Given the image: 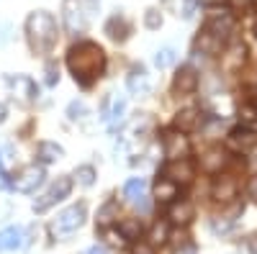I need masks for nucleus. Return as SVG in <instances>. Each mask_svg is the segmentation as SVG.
Wrapping results in <instances>:
<instances>
[{"instance_id":"29","label":"nucleus","mask_w":257,"mask_h":254,"mask_svg":"<svg viewBox=\"0 0 257 254\" xmlns=\"http://www.w3.org/2000/svg\"><path fill=\"white\" fill-rule=\"evenodd\" d=\"M149 239H152V246H157V244H165L167 239H170V226L162 221V223H155L152 226V231H149Z\"/></svg>"},{"instance_id":"22","label":"nucleus","mask_w":257,"mask_h":254,"mask_svg":"<svg viewBox=\"0 0 257 254\" xmlns=\"http://www.w3.org/2000/svg\"><path fill=\"white\" fill-rule=\"evenodd\" d=\"M26 241H24V228L21 226H8L0 231V254L3 251H16L21 249Z\"/></svg>"},{"instance_id":"9","label":"nucleus","mask_w":257,"mask_h":254,"mask_svg":"<svg viewBox=\"0 0 257 254\" xmlns=\"http://www.w3.org/2000/svg\"><path fill=\"white\" fill-rule=\"evenodd\" d=\"M162 175L167 180H173L175 185L185 187L190 185L193 180H196V167H193V162L185 157V159H173V162H167L165 169H162Z\"/></svg>"},{"instance_id":"12","label":"nucleus","mask_w":257,"mask_h":254,"mask_svg":"<svg viewBox=\"0 0 257 254\" xmlns=\"http://www.w3.org/2000/svg\"><path fill=\"white\" fill-rule=\"evenodd\" d=\"M123 113H126V100L118 98V95H108L103 100V108H100V116H103V123L108 129H118V123L123 121Z\"/></svg>"},{"instance_id":"42","label":"nucleus","mask_w":257,"mask_h":254,"mask_svg":"<svg viewBox=\"0 0 257 254\" xmlns=\"http://www.w3.org/2000/svg\"><path fill=\"white\" fill-rule=\"evenodd\" d=\"M203 3H206V6H211V8H213V6H221V3H226V0H203Z\"/></svg>"},{"instance_id":"3","label":"nucleus","mask_w":257,"mask_h":254,"mask_svg":"<svg viewBox=\"0 0 257 254\" xmlns=\"http://www.w3.org/2000/svg\"><path fill=\"white\" fill-rule=\"evenodd\" d=\"M62 21H64V29L70 34H75V36L82 34L90 24L85 0H62Z\"/></svg>"},{"instance_id":"38","label":"nucleus","mask_w":257,"mask_h":254,"mask_svg":"<svg viewBox=\"0 0 257 254\" xmlns=\"http://www.w3.org/2000/svg\"><path fill=\"white\" fill-rule=\"evenodd\" d=\"M247 195L257 203V175H254V177H249V182H247Z\"/></svg>"},{"instance_id":"11","label":"nucleus","mask_w":257,"mask_h":254,"mask_svg":"<svg viewBox=\"0 0 257 254\" xmlns=\"http://www.w3.org/2000/svg\"><path fill=\"white\" fill-rule=\"evenodd\" d=\"M257 146V134L247 126H239V129H231L229 136H226V149L234 152V154H244V152H252Z\"/></svg>"},{"instance_id":"4","label":"nucleus","mask_w":257,"mask_h":254,"mask_svg":"<svg viewBox=\"0 0 257 254\" xmlns=\"http://www.w3.org/2000/svg\"><path fill=\"white\" fill-rule=\"evenodd\" d=\"M85 216H88V208H85V203H77V205L64 208L62 213L52 221V231H54L57 236H70V234H75V231L85 223Z\"/></svg>"},{"instance_id":"6","label":"nucleus","mask_w":257,"mask_h":254,"mask_svg":"<svg viewBox=\"0 0 257 254\" xmlns=\"http://www.w3.org/2000/svg\"><path fill=\"white\" fill-rule=\"evenodd\" d=\"M162 149H165L167 162L185 159V157H190V141H188V136L183 131L173 129V131H165L162 134Z\"/></svg>"},{"instance_id":"20","label":"nucleus","mask_w":257,"mask_h":254,"mask_svg":"<svg viewBox=\"0 0 257 254\" xmlns=\"http://www.w3.org/2000/svg\"><path fill=\"white\" fill-rule=\"evenodd\" d=\"M126 85H128V90H132L137 98H147L149 93H152V80H149V75H147V70H144L142 65L132 70Z\"/></svg>"},{"instance_id":"31","label":"nucleus","mask_w":257,"mask_h":254,"mask_svg":"<svg viewBox=\"0 0 257 254\" xmlns=\"http://www.w3.org/2000/svg\"><path fill=\"white\" fill-rule=\"evenodd\" d=\"M239 121H242V126H252V123H257V103H247V105H242V108H239Z\"/></svg>"},{"instance_id":"26","label":"nucleus","mask_w":257,"mask_h":254,"mask_svg":"<svg viewBox=\"0 0 257 254\" xmlns=\"http://www.w3.org/2000/svg\"><path fill=\"white\" fill-rule=\"evenodd\" d=\"M142 231H144V226H142L139 218H123V221H118V234L126 241H137L142 236Z\"/></svg>"},{"instance_id":"33","label":"nucleus","mask_w":257,"mask_h":254,"mask_svg":"<svg viewBox=\"0 0 257 254\" xmlns=\"http://www.w3.org/2000/svg\"><path fill=\"white\" fill-rule=\"evenodd\" d=\"M11 162H13V149L11 146H0V172H8Z\"/></svg>"},{"instance_id":"18","label":"nucleus","mask_w":257,"mask_h":254,"mask_svg":"<svg viewBox=\"0 0 257 254\" xmlns=\"http://www.w3.org/2000/svg\"><path fill=\"white\" fill-rule=\"evenodd\" d=\"M226 162H229L226 149H221V146H213V149H208V152L201 157V169H203V172H208V175H219L221 169L226 167Z\"/></svg>"},{"instance_id":"27","label":"nucleus","mask_w":257,"mask_h":254,"mask_svg":"<svg viewBox=\"0 0 257 254\" xmlns=\"http://www.w3.org/2000/svg\"><path fill=\"white\" fill-rule=\"evenodd\" d=\"M118 218V203H113V200H108V203H105L100 210H98V228L100 231H105V228H108L113 221Z\"/></svg>"},{"instance_id":"39","label":"nucleus","mask_w":257,"mask_h":254,"mask_svg":"<svg viewBox=\"0 0 257 254\" xmlns=\"http://www.w3.org/2000/svg\"><path fill=\"white\" fill-rule=\"evenodd\" d=\"M175 254H198V249H196V244H183Z\"/></svg>"},{"instance_id":"1","label":"nucleus","mask_w":257,"mask_h":254,"mask_svg":"<svg viewBox=\"0 0 257 254\" xmlns=\"http://www.w3.org/2000/svg\"><path fill=\"white\" fill-rule=\"evenodd\" d=\"M67 70L77 85L90 88L105 70V52L95 41H80L67 52Z\"/></svg>"},{"instance_id":"14","label":"nucleus","mask_w":257,"mask_h":254,"mask_svg":"<svg viewBox=\"0 0 257 254\" xmlns=\"http://www.w3.org/2000/svg\"><path fill=\"white\" fill-rule=\"evenodd\" d=\"M237 193H239V182L234 180L231 175H221V172H219V177L213 180V185H211L213 200H219V203H231L234 198H237Z\"/></svg>"},{"instance_id":"41","label":"nucleus","mask_w":257,"mask_h":254,"mask_svg":"<svg viewBox=\"0 0 257 254\" xmlns=\"http://www.w3.org/2000/svg\"><path fill=\"white\" fill-rule=\"evenodd\" d=\"M85 254H105V246H90Z\"/></svg>"},{"instance_id":"16","label":"nucleus","mask_w":257,"mask_h":254,"mask_svg":"<svg viewBox=\"0 0 257 254\" xmlns=\"http://www.w3.org/2000/svg\"><path fill=\"white\" fill-rule=\"evenodd\" d=\"M105 34H108L111 41L121 44V41H126L128 36H132V21H128L123 13H113L108 21H105Z\"/></svg>"},{"instance_id":"8","label":"nucleus","mask_w":257,"mask_h":254,"mask_svg":"<svg viewBox=\"0 0 257 254\" xmlns=\"http://www.w3.org/2000/svg\"><path fill=\"white\" fill-rule=\"evenodd\" d=\"M44 167L41 164H26V167H21L16 177H13V187L18 190V193H34V190L44 182Z\"/></svg>"},{"instance_id":"44","label":"nucleus","mask_w":257,"mask_h":254,"mask_svg":"<svg viewBox=\"0 0 257 254\" xmlns=\"http://www.w3.org/2000/svg\"><path fill=\"white\" fill-rule=\"evenodd\" d=\"M254 149H257V146H254ZM249 164H252V167L257 169V152H254V157H252V162H249Z\"/></svg>"},{"instance_id":"5","label":"nucleus","mask_w":257,"mask_h":254,"mask_svg":"<svg viewBox=\"0 0 257 254\" xmlns=\"http://www.w3.org/2000/svg\"><path fill=\"white\" fill-rule=\"evenodd\" d=\"M203 29L211 31V34H216V36L224 39V41H229V36L234 34V29H237V21H234V16H231L226 8H216V6H213L211 13L206 16Z\"/></svg>"},{"instance_id":"23","label":"nucleus","mask_w":257,"mask_h":254,"mask_svg":"<svg viewBox=\"0 0 257 254\" xmlns=\"http://www.w3.org/2000/svg\"><path fill=\"white\" fill-rule=\"evenodd\" d=\"M36 157H39L41 164H54V162H59L64 157V149L59 144H54V141H41L36 146Z\"/></svg>"},{"instance_id":"36","label":"nucleus","mask_w":257,"mask_h":254,"mask_svg":"<svg viewBox=\"0 0 257 254\" xmlns=\"http://www.w3.org/2000/svg\"><path fill=\"white\" fill-rule=\"evenodd\" d=\"M47 85H57L59 82V70H57V65H52V62H49V65H47Z\"/></svg>"},{"instance_id":"30","label":"nucleus","mask_w":257,"mask_h":254,"mask_svg":"<svg viewBox=\"0 0 257 254\" xmlns=\"http://www.w3.org/2000/svg\"><path fill=\"white\" fill-rule=\"evenodd\" d=\"M75 177H77V182H80V185L90 187V185L95 182V167H90V164L77 167V169H75Z\"/></svg>"},{"instance_id":"28","label":"nucleus","mask_w":257,"mask_h":254,"mask_svg":"<svg viewBox=\"0 0 257 254\" xmlns=\"http://www.w3.org/2000/svg\"><path fill=\"white\" fill-rule=\"evenodd\" d=\"M155 65H157L160 70L173 67V65H175V49H173V47H162V49H157V54H155Z\"/></svg>"},{"instance_id":"7","label":"nucleus","mask_w":257,"mask_h":254,"mask_svg":"<svg viewBox=\"0 0 257 254\" xmlns=\"http://www.w3.org/2000/svg\"><path fill=\"white\" fill-rule=\"evenodd\" d=\"M70 190H72V180H70V177H57V182L47 190V193L34 200V210H36V213H44V210H49L54 203H59V200L67 198Z\"/></svg>"},{"instance_id":"2","label":"nucleus","mask_w":257,"mask_h":254,"mask_svg":"<svg viewBox=\"0 0 257 254\" xmlns=\"http://www.w3.org/2000/svg\"><path fill=\"white\" fill-rule=\"evenodd\" d=\"M26 41L34 54H49L59 41L54 16L47 11H34L26 18Z\"/></svg>"},{"instance_id":"45","label":"nucleus","mask_w":257,"mask_h":254,"mask_svg":"<svg viewBox=\"0 0 257 254\" xmlns=\"http://www.w3.org/2000/svg\"><path fill=\"white\" fill-rule=\"evenodd\" d=\"M254 93H257V90H254Z\"/></svg>"},{"instance_id":"32","label":"nucleus","mask_w":257,"mask_h":254,"mask_svg":"<svg viewBox=\"0 0 257 254\" xmlns=\"http://www.w3.org/2000/svg\"><path fill=\"white\" fill-rule=\"evenodd\" d=\"M144 26L152 29V31H157V29L162 26V13H160L157 8H147V13H144Z\"/></svg>"},{"instance_id":"10","label":"nucleus","mask_w":257,"mask_h":254,"mask_svg":"<svg viewBox=\"0 0 257 254\" xmlns=\"http://www.w3.org/2000/svg\"><path fill=\"white\" fill-rule=\"evenodd\" d=\"M8 88H11L13 98H16L21 105H31V103L36 100V95H39L34 80L26 77V75H8Z\"/></svg>"},{"instance_id":"34","label":"nucleus","mask_w":257,"mask_h":254,"mask_svg":"<svg viewBox=\"0 0 257 254\" xmlns=\"http://www.w3.org/2000/svg\"><path fill=\"white\" fill-rule=\"evenodd\" d=\"M67 113H70V118L72 121H77V118H82L85 113H88V108H85V103H70V108H67Z\"/></svg>"},{"instance_id":"40","label":"nucleus","mask_w":257,"mask_h":254,"mask_svg":"<svg viewBox=\"0 0 257 254\" xmlns=\"http://www.w3.org/2000/svg\"><path fill=\"white\" fill-rule=\"evenodd\" d=\"M229 3H231L234 8H249V6H252V0H229Z\"/></svg>"},{"instance_id":"15","label":"nucleus","mask_w":257,"mask_h":254,"mask_svg":"<svg viewBox=\"0 0 257 254\" xmlns=\"http://www.w3.org/2000/svg\"><path fill=\"white\" fill-rule=\"evenodd\" d=\"M198 85H201L198 72L193 70L190 65H185V67L178 70V75H175V80H173V90L180 93V95H190V93L198 90Z\"/></svg>"},{"instance_id":"21","label":"nucleus","mask_w":257,"mask_h":254,"mask_svg":"<svg viewBox=\"0 0 257 254\" xmlns=\"http://www.w3.org/2000/svg\"><path fill=\"white\" fill-rule=\"evenodd\" d=\"M201 123H203V113H201L198 108H183V111H178V116H175V129L183 131V134L196 131Z\"/></svg>"},{"instance_id":"19","label":"nucleus","mask_w":257,"mask_h":254,"mask_svg":"<svg viewBox=\"0 0 257 254\" xmlns=\"http://www.w3.org/2000/svg\"><path fill=\"white\" fill-rule=\"evenodd\" d=\"M224 44H226V41H224V39H219L216 34H211V31H206V29H201V31H198L196 49H198L201 54H206V57H219V54L224 52Z\"/></svg>"},{"instance_id":"43","label":"nucleus","mask_w":257,"mask_h":254,"mask_svg":"<svg viewBox=\"0 0 257 254\" xmlns=\"http://www.w3.org/2000/svg\"><path fill=\"white\" fill-rule=\"evenodd\" d=\"M3 121H6V105L0 103V123H3Z\"/></svg>"},{"instance_id":"17","label":"nucleus","mask_w":257,"mask_h":254,"mask_svg":"<svg viewBox=\"0 0 257 254\" xmlns=\"http://www.w3.org/2000/svg\"><path fill=\"white\" fill-rule=\"evenodd\" d=\"M167 218H170V223H175V226H188L193 218H196V208H193V203L185 200V198L173 200L170 203V210H167Z\"/></svg>"},{"instance_id":"35","label":"nucleus","mask_w":257,"mask_h":254,"mask_svg":"<svg viewBox=\"0 0 257 254\" xmlns=\"http://www.w3.org/2000/svg\"><path fill=\"white\" fill-rule=\"evenodd\" d=\"M198 3H201V0H183V6H180V13H183V18H190L193 13H196Z\"/></svg>"},{"instance_id":"24","label":"nucleus","mask_w":257,"mask_h":254,"mask_svg":"<svg viewBox=\"0 0 257 254\" xmlns=\"http://www.w3.org/2000/svg\"><path fill=\"white\" fill-rule=\"evenodd\" d=\"M144 193H147V180L144 177H132L126 185H123V195L128 203H134V205H144Z\"/></svg>"},{"instance_id":"25","label":"nucleus","mask_w":257,"mask_h":254,"mask_svg":"<svg viewBox=\"0 0 257 254\" xmlns=\"http://www.w3.org/2000/svg\"><path fill=\"white\" fill-rule=\"evenodd\" d=\"M155 198L160 203H173L178 198V185L173 180H167L165 175H160L157 182H155Z\"/></svg>"},{"instance_id":"13","label":"nucleus","mask_w":257,"mask_h":254,"mask_svg":"<svg viewBox=\"0 0 257 254\" xmlns=\"http://www.w3.org/2000/svg\"><path fill=\"white\" fill-rule=\"evenodd\" d=\"M219 57H221V67L226 72H239L244 67V62H247V47L242 44V41H231Z\"/></svg>"},{"instance_id":"37","label":"nucleus","mask_w":257,"mask_h":254,"mask_svg":"<svg viewBox=\"0 0 257 254\" xmlns=\"http://www.w3.org/2000/svg\"><path fill=\"white\" fill-rule=\"evenodd\" d=\"M132 254H155V246H152V244H144V241H139V244L132 249Z\"/></svg>"}]
</instances>
